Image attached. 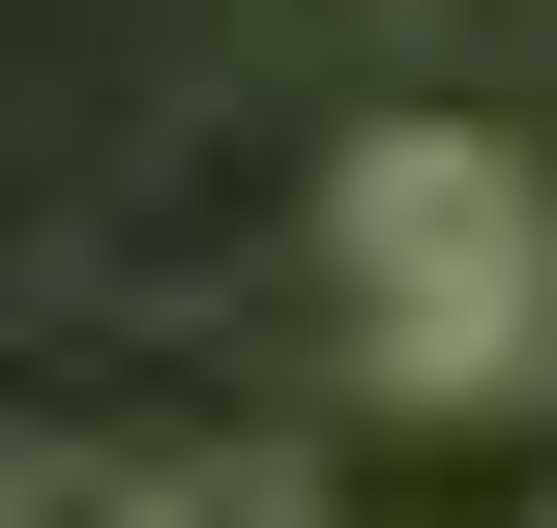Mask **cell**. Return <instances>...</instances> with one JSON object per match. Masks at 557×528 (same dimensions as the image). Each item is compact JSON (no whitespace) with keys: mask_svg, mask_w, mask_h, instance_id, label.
Listing matches in <instances>:
<instances>
[{"mask_svg":"<svg viewBox=\"0 0 557 528\" xmlns=\"http://www.w3.org/2000/svg\"><path fill=\"white\" fill-rule=\"evenodd\" d=\"M264 528H557V382L529 353H382V382L264 470Z\"/></svg>","mask_w":557,"mask_h":528,"instance_id":"2","label":"cell"},{"mask_svg":"<svg viewBox=\"0 0 557 528\" xmlns=\"http://www.w3.org/2000/svg\"><path fill=\"white\" fill-rule=\"evenodd\" d=\"M323 265H352L382 353H529V323H557V206H529L499 118H382L352 206H323Z\"/></svg>","mask_w":557,"mask_h":528,"instance_id":"1","label":"cell"},{"mask_svg":"<svg viewBox=\"0 0 557 528\" xmlns=\"http://www.w3.org/2000/svg\"><path fill=\"white\" fill-rule=\"evenodd\" d=\"M0 528H147V500H117V470H0Z\"/></svg>","mask_w":557,"mask_h":528,"instance_id":"3","label":"cell"}]
</instances>
